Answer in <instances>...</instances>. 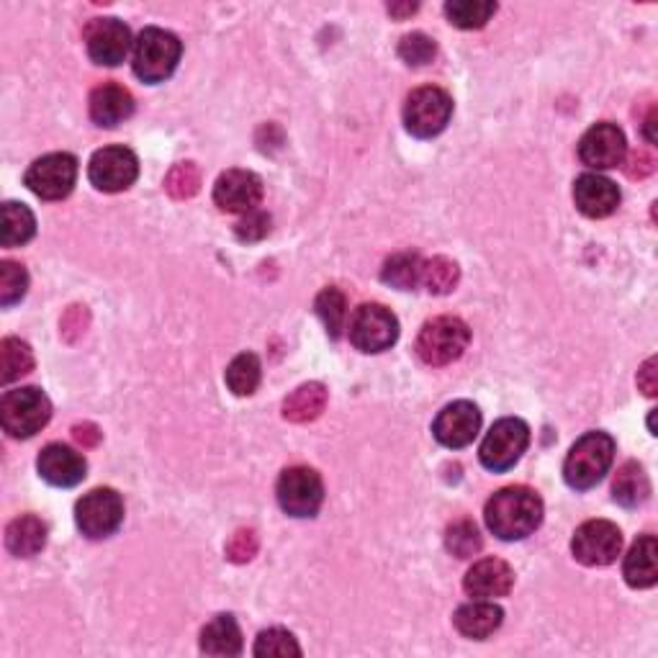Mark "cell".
<instances>
[{
  "instance_id": "obj_1",
  "label": "cell",
  "mask_w": 658,
  "mask_h": 658,
  "mask_svg": "<svg viewBox=\"0 0 658 658\" xmlns=\"http://www.w3.org/2000/svg\"><path fill=\"white\" fill-rule=\"evenodd\" d=\"M484 519L499 540H525L543 523V499L527 486H507L486 502Z\"/></svg>"
},
{
  "instance_id": "obj_2",
  "label": "cell",
  "mask_w": 658,
  "mask_h": 658,
  "mask_svg": "<svg viewBox=\"0 0 658 658\" xmlns=\"http://www.w3.org/2000/svg\"><path fill=\"white\" fill-rule=\"evenodd\" d=\"M615 441L607 433H587L574 443L564 463L566 484L576 492H589L603 482L613 466Z\"/></svg>"
},
{
  "instance_id": "obj_3",
  "label": "cell",
  "mask_w": 658,
  "mask_h": 658,
  "mask_svg": "<svg viewBox=\"0 0 658 658\" xmlns=\"http://www.w3.org/2000/svg\"><path fill=\"white\" fill-rule=\"evenodd\" d=\"M183 54V44L175 34H170L165 29L150 27L140 31L134 42V54H132V64H134V75L142 80V83L158 85L162 80H168L173 75L178 62H181Z\"/></svg>"
},
{
  "instance_id": "obj_4",
  "label": "cell",
  "mask_w": 658,
  "mask_h": 658,
  "mask_svg": "<svg viewBox=\"0 0 658 658\" xmlns=\"http://www.w3.org/2000/svg\"><path fill=\"white\" fill-rule=\"evenodd\" d=\"M52 419V402L42 388L23 386L6 392L0 399V425L16 441L34 437Z\"/></svg>"
},
{
  "instance_id": "obj_5",
  "label": "cell",
  "mask_w": 658,
  "mask_h": 658,
  "mask_svg": "<svg viewBox=\"0 0 658 658\" xmlns=\"http://www.w3.org/2000/svg\"><path fill=\"white\" fill-rule=\"evenodd\" d=\"M453 117V99L448 91L437 85L417 88L406 95L404 103V126L417 140H433L445 132Z\"/></svg>"
},
{
  "instance_id": "obj_6",
  "label": "cell",
  "mask_w": 658,
  "mask_h": 658,
  "mask_svg": "<svg viewBox=\"0 0 658 658\" xmlns=\"http://www.w3.org/2000/svg\"><path fill=\"white\" fill-rule=\"evenodd\" d=\"M470 343L468 324L458 316H435L417 337V355L427 365H451L466 353Z\"/></svg>"
},
{
  "instance_id": "obj_7",
  "label": "cell",
  "mask_w": 658,
  "mask_h": 658,
  "mask_svg": "<svg viewBox=\"0 0 658 658\" xmlns=\"http://www.w3.org/2000/svg\"><path fill=\"white\" fill-rule=\"evenodd\" d=\"M527 445H530V427L517 417H505L494 422L489 435L484 437L478 458L492 474H505V470L517 466Z\"/></svg>"
},
{
  "instance_id": "obj_8",
  "label": "cell",
  "mask_w": 658,
  "mask_h": 658,
  "mask_svg": "<svg viewBox=\"0 0 658 658\" xmlns=\"http://www.w3.org/2000/svg\"><path fill=\"white\" fill-rule=\"evenodd\" d=\"M29 191L42 201L68 199L78 181V160L68 152H52L31 162L23 178Z\"/></svg>"
},
{
  "instance_id": "obj_9",
  "label": "cell",
  "mask_w": 658,
  "mask_h": 658,
  "mask_svg": "<svg viewBox=\"0 0 658 658\" xmlns=\"http://www.w3.org/2000/svg\"><path fill=\"white\" fill-rule=\"evenodd\" d=\"M75 523L85 538H109L124 523V499H121L119 492L109 489V486L88 492L75 505Z\"/></svg>"
},
{
  "instance_id": "obj_10",
  "label": "cell",
  "mask_w": 658,
  "mask_h": 658,
  "mask_svg": "<svg viewBox=\"0 0 658 658\" xmlns=\"http://www.w3.org/2000/svg\"><path fill=\"white\" fill-rule=\"evenodd\" d=\"M281 509L291 517H314L324 502L322 476L308 466L286 468L275 486Z\"/></svg>"
},
{
  "instance_id": "obj_11",
  "label": "cell",
  "mask_w": 658,
  "mask_h": 658,
  "mask_svg": "<svg viewBox=\"0 0 658 658\" xmlns=\"http://www.w3.org/2000/svg\"><path fill=\"white\" fill-rule=\"evenodd\" d=\"M351 343L361 353H384L399 340V320L381 304H363L351 316Z\"/></svg>"
},
{
  "instance_id": "obj_12",
  "label": "cell",
  "mask_w": 658,
  "mask_h": 658,
  "mask_svg": "<svg viewBox=\"0 0 658 658\" xmlns=\"http://www.w3.org/2000/svg\"><path fill=\"white\" fill-rule=\"evenodd\" d=\"M622 550L620 527L609 519H589L574 533L571 554L584 566H609L615 564Z\"/></svg>"
},
{
  "instance_id": "obj_13",
  "label": "cell",
  "mask_w": 658,
  "mask_h": 658,
  "mask_svg": "<svg viewBox=\"0 0 658 658\" xmlns=\"http://www.w3.org/2000/svg\"><path fill=\"white\" fill-rule=\"evenodd\" d=\"M136 175H140V162H136V154L126 148H103L93 154L91 165H88V178L103 193L132 189Z\"/></svg>"
},
{
  "instance_id": "obj_14",
  "label": "cell",
  "mask_w": 658,
  "mask_h": 658,
  "mask_svg": "<svg viewBox=\"0 0 658 658\" xmlns=\"http://www.w3.org/2000/svg\"><path fill=\"white\" fill-rule=\"evenodd\" d=\"M263 201V181L253 170H226L214 185V203L224 214H250Z\"/></svg>"
},
{
  "instance_id": "obj_15",
  "label": "cell",
  "mask_w": 658,
  "mask_h": 658,
  "mask_svg": "<svg viewBox=\"0 0 658 658\" xmlns=\"http://www.w3.org/2000/svg\"><path fill=\"white\" fill-rule=\"evenodd\" d=\"M85 47L95 64L117 68L132 50V31L119 19H95L85 31Z\"/></svg>"
},
{
  "instance_id": "obj_16",
  "label": "cell",
  "mask_w": 658,
  "mask_h": 658,
  "mask_svg": "<svg viewBox=\"0 0 658 658\" xmlns=\"http://www.w3.org/2000/svg\"><path fill=\"white\" fill-rule=\"evenodd\" d=\"M482 429V412L470 402H453L433 422L435 441L451 451H460L476 441Z\"/></svg>"
},
{
  "instance_id": "obj_17",
  "label": "cell",
  "mask_w": 658,
  "mask_h": 658,
  "mask_svg": "<svg viewBox=\"0 0 658 658\" xmlns=\"http://www.w3.org/2000/svg\"><path fill=\"white\" fill-rule=\"evenodd\" d=\"M625 152H628V144H625L622 129L609 124V121L591 126L579 142V160L587 168L595 170H609L622 165Z\"/></svg>"
},
{
  "instance_id": "obj_18",
  "label": "cell",
  "mask_w": 658,
  "mask_h": 658,
  "mask_svg": "<svg viewBox=\"0 0 658 658\" xmlns=\"http://www.w3.org/2000/svg\"><path fill=\"white\" fill-rule=\"evenodd\" d=\"M515 587V571L507 560L502 558H484L468 568L463 589L474 599H499L507 597Z\"/></svg>"
},
{
  "instance_id": "obj_19",
  "label": "cell",
  "mask_w": 658,
  "mask_h": 658,
  "mask_svg": "<svg viewBox=\"0 0 658 658\" xmlns=\"http://www.w3.org/2000/svg\"><path fill=\"white\" fill-rule=\"evenodd\" d=\"M37 468H39V476H42L47 484L70 489V486H78L80 482H83L88 463L78 451H72L70 445L52 443V445H47L42 453H39Z\"/></svg>"
},
{
  "instance_id": "obj_20",
  "label": "cell",
  "mask_w": 658,
  "mask_h": 658,
  "mask_svg": "<svg viewBox=\"0 0 658 658\" xmlns=\"http://www.w3.org/2000/svg\"><path fill=\"white\" fill-rule=\"evenodd\" d=\"M576 209L589 219H605L620 206V189L599 173H584L574 183Z\"/></svg>"
},
{
  "instance_id": "obj_21",
  "label": "cell",
  "mask_w": 658,
  "mask_h": 658,
  "mask_svg": "<svg viewBox=\"0 0 658 658\" xmlns=\"http://www.w3.org/2000/svg\"><path fill=\"white\" fill-rule=\"evenodd\" d=\"M88 109H91V119L99 126L113 129L119 126L121 121H126L134 113V99L126 88L117 83H103L91 93V101H88Z\"/></svg>"
},
{
  "instance_id": "obj_22",
  "label": "cell",
  "mask_w": 658,
  "mask_h": 658,
  "mask_svg": "<svg viewBox=\"0 0 658 658\" xmlns=\"http://www.w3.org/2000/svg\"><path fill=\"white\" fill-rule=\"evenodd\" d=\"M453 622H456L460 636L484 640L502 628L505 613H502L499 605H494V599H474V603L456 609Z\"/></svg>"
},
{
  "instance_id": "obj_23",
  "label": "cell",
  "mask_w": 658,
  "mask_h": 658,
  "mask_svg": "<svg viewBox=\"0 0 658 658\" xmlns=\"http://www.w3.org/2000/svg\"><path fill=\"white\" fill-rule=\"evenodd\" d=\"M622 576L632 589H648L658 581V543L654 535H644L632 543L630 554L625 556Z\"/></svg>"
},
{
  "instance_id": "obj_24",
  "label": "cell",
  "mask_w": 658,
  "mask_h": 658,
  "mask_svg": "<svg viewBox=\"0 0 658 658\" xmlns=\"http://www.w3.org/2000/svg\"><path fill=\"white\" fill-rule=\"evenodd\" d=\"M47 546V525L34 515L16 517L6 527V548L16 558H31Z\"/></svg>"
},
{
  "instance_id": "obj_25",
  "label": "cell",
  "mask_w": 658,
  "mask_h": 658,
  "mask_svg": "<svg viewBox=\"0 0 658 658\" xmlns=\"http://www.w3.org/2000/svg\"><path fill=\"white\" fill-rule=\"evenodd\" d=\"M201 651L209 656H240L242 630L232 615H216L201 630Z\"/></svg>"
},
{
  "instance_id": "obj_26",
  "label": "cell",
  "mask_w": 658,
  "mask_h": 658,
  "mask_svg": "<svg viewBox=\"0 0 658 658\" xmlns=\"http://www.w3.org/2000/svg\"><path fill=\"white\" fill-rule=\"evenodd\" d=\"M651 494V482H648L646 470L640 463L628 460L625 466L617 470L615 482H613V499L620 507H640Z\"/></svg>"
},
{
  "instance_id": "obj_27",
  "label": "cell",
  "mask_w": 658,
  "mask_h": 658,
  "mask_svg": "<svg viewBox=\"0 0 658 658\" xmlns=\"http://www.w3.org/2000/svg\"><path fill=\"white\" fill-rule=\"evenodd\" d=\"M324 406H327V388L312 381V384L298 386L296 392H291L286 399H283V419L304 425V422L320 417Z\"/></svg>"
},
{
  "instance_id": "obj_28",
  "label": "cell",
  "mask_w": 658,
  "mask_h": 658,
  "mask_svg": "<svg viewBox=\"0 0 658 658\" xmlns=\"http://www.w3.org/2000/svg\"><path fill=\"white\" fill-rule=\"evenodd\" d=\"M37 234V219L29 206L16 201L3 203V234L0 245L3 247H21Z\"/></svg>"
},
{
  "instance_id": "obj_29",
  "label": "cell",
  "mask_w": 658,
  "mask_h": 658,
  "mask_svg": "<svg viewBox=\"0 0 658 658\" xmlns=\"http://www.w3.org/2000/svg\"><path fill=\"white\" fill-rule=\"evenodd\" d=\"M494 13H497V3H492V0H451V3H445L448 21L466 31L484 29Z\"/></svg>"
},
{
  "instance_id": "obj_30",
  "label": "cell",
  "mask_w": 658,
  "mask_h": 658,
  "mask_svg": "<svg viewBox=\"0 0 658 658\" xmlns=\"http://www.w3.org/2000/svg\"><path fill=\"white\" fill-rule=\"evenodd\" d=\"M422 263H425V260L417 253H396L384 263L381 281L399 291H412L414 286H419Z\"/></svg>"
},
{
  "instance_id": "obj_31",
  "label": "cell",
  "mask_w": 658,
  "mask_h": 658,
  "mask_svg": "<svg viewBox=\"0 0 658 658\" xmlns=\"http://www.w3.org/2000/svg\"><path fill=\"white\" fill-rule=\"evenodd\" d=\"M34 368V353L31 347L19 337H6L0 343V378L3 384H11V381L27 376Z\"/></svg>"
},
{
  "instance_id": "obj_32",
  "label": "cell",
  "mask_w": 658,
  "mask_h": 658,
  "mask_svg": "<svg viewBox=\"0 0 658 658\" xmlns=\"http://www.w3.org/2000/svg\"><path fill=\"white\" fill-rule=\"evenodd\" d=\"M260 376H263V368H260V361L255 353H242L234 357L226 368V386L234 396H250L257 392Z\"/></svg>"
},
{
  "instance_id": "obj_33",
  "label": "cell",
  "mask_w": 658,
  "mask_h": 658,
  "mask_svg": "<svg viewBox=\"0 0 658 658\" xmlns=\"http://www.w3.org/2000/svg\"><path fill=\"white\" fill-rule=\"evenodd\" d=\"M458 281H460V267L448 257H433L422 263L419 283L429 291V294L435 296L451 294V291L458 286Z\"/></svg>"
},
{
  "instance_id": "obj_34",
  "label": "cell",
  "mask_w": 658,
  "mask_h": 658,
  "mask_svg": "<svg viewBox=\"0 0 658 658\" xmlns=\"http://www.w3.org/2000/svg\"><path fill=\"white\" fill-rule=\"evenodd\" d=\"M316 314H320V320L324 322V327H327V335L332 340H337L343 335L345 330V322H347V302H345V294L340 288H324L320 296H316L314 302Z\"/></svg>"
},
{
  "instance_id": "obj_35",
  "label": "cell",
  "mask_w": 658,
  "mask_h": 658,
  "mask_svg": "<svg viewBox=\"0 0 658 658\" xmlns=\"http://www.w3.org/2000/svg\"><path fill=\"white\" fill-rule=\"evenodd\" d=\"M445 546H448V550L456 558H474L478 550H482L484 540L478 527L470 523V519H458V523H453L448 527V533H445Z\"/></svg>"
},
{
  "instance_id": "obj_36",
  "label": "cell",
  "mask_w": 658,
  "mask_h": 658,
  "mask_svg": "<svg viewBox=\"0 0 658 658\" xmlns=\"http://www.w3.org/2000/svg\"><path fill=\"white\" fill-rule=\"evenodd\" d=\"M29 288V273L23 271V265L13 263V260H3L0 263V304L6 308L19 304L27 296Z\"/></svg>"
},
{
  "instance_id": "obj_37",
  "label": "cell",
  "mask_w": 658,
  "mask_h": 658,
  "mask_svg": "<svg viewBox=\"0 0 658 658\" xmlns=\"http://www.w3.org/2000/svg\"><path fill=\"white\" fill-rule=\"evenodd\" d=\"M199 185H201V173L196 162H178L165 178V191L178 201L196 196Z\"/></svg>"
},
{
  "instance_id": "obj_38",
  "label": "cell",
  "mask_w": 658,
  "mask_h": 658,
  "mask_svg": "<svg viewBox=\"0 0 658 658\" xmlns=\"http://www.w3.org/2000/svg\"><path fill=\"white\" fill-rule=\"evenodd\" d=\"M255 656H275V658H286V656H302V648H298L296 638L291 636L288 630L283 628H271L263 630L255 640Z\"/></svg>"
},
{
  "instance_id": "obj_39",
  "label": "cell",
  "mask_w": 658,
  "mask_h": 658,
  "mask_svg": "<svg viewBox=\"0 0 658 658\" xmlns=\"http://www.w3.org/2000/svg\"><path fill=\"white\" fill-rule=\"evenodd\" d=\"M437 44L422 31H414V34H406L399 42V57L409 64V68H425L435 60Z\"/></svg>"
},
{
  "instance_id": "obj_40",
  "label": "cell",
  "mask_w": 658,
  "mask_h": 658,
  "mask_svg": "<svg viewBox=\"0 0 658 658\" xmlns=\"http://www.w3.org/2000/svg\"><path fill=\"white\" fill-rule=\"evenodd\" d=\"M267 232H271V216L260 209L250 211V214H242L240 222L234 224V234H237V240L242 242H257L267 237Z\"/></svg>"
},
{
  "instance_id": "obj_41",
  "label": "cell",
  "mask_w": 658,
  "mask_h": 658,
  "mask_svg": "<svg viewBox=\"0 0 658 658\" xmlns=\"http://www.w3.org/2000/svg\"><path fill=\"white\" fill-rule=\"evenodd\" d=\"M257 554V535L253 530H237L226 543V558L234 564H245Z\"/></svg>"
},
{
  "instance_id": "obj_42",
  "label": "cell",
  "mask_w": 658,
  "mask_h": 658,
  "mask_svg": "<svg viewBox=\"0 0 658 658\" xmlns=\"http://www.w3.org/2000/svg\"><path fill=\"white\" fill-rule=\"evenodd\" d=\"M656 365H658L656 357H648V361L644 363V368L638 371V386L646 396H656L658 394V371H656Z\"/></svg>"
},
{
  "instance_id": "obj_43",
  "label": "cell",
  "mask_w": 658,
  "mask_h": 658,
  "mask_svg": "<svg viewBox=\"0 0 658 658\" xmlns=\"http://www.w3.org/2000/svg\"><path fill=\"white\" fill-rule=\"evenodd\" d=\"M72 435H75V441L83 445V448H93V445L101 441L99 427H93V425H78L75 429H72Z\"/></svg>"
},
{
  "instance_id": "obj_44",
  "label": "cell",
  "mask_w": 658,
  "mask_h": 658,
  "mask_svg": "<svg viewBox=\"0 0 658 658\" xmlns=\"http://www.w3.org/2000/svg\"><path fill=\"white\" fill-rule=\"evenodd\" d=\"M630 165L632 168H628V175L630 178H636V175H648L654 170V160L651 158H646V154H632V160H630Z\"/></svg>"
},
{
  "instance_id": "obj_45",
  "label": "cell",
  "mask_w": 658,
  "mask_h": 658,
  "mask_svg": "<svg viewBox=\"0 0 658 658\" xmlns=\"http://www.w3.org/2000/svg\"><path fill=\"white\" fill-rule=\"evenodd\" d=\"M417 11V3H406V6H388V13L396 16V19H404V16H409Z\"/></svg>"
}]
</instances>
